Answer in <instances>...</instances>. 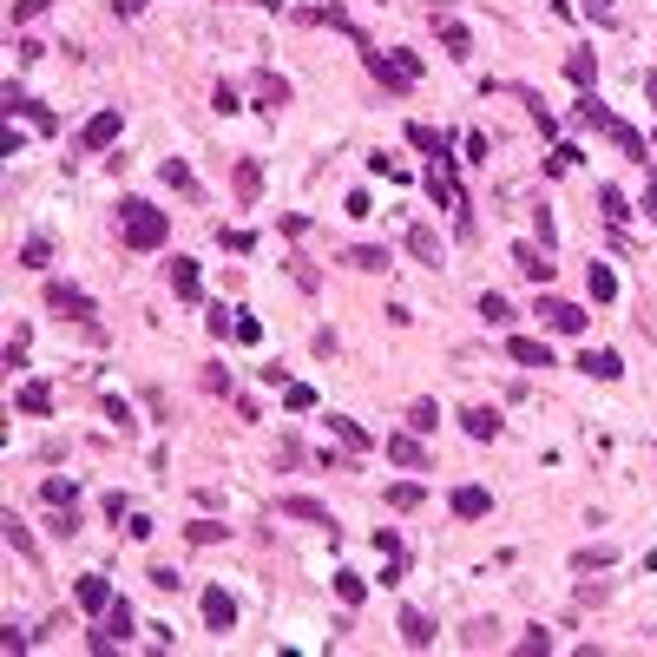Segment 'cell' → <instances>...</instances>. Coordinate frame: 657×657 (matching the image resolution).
<instances>
[{"label": "cell", "mask_w": 657, "mask_h": 657, "mask_svg": "<svg viewBox=\"0 0 657 657\" xmlns=\"http://www.w3.org/2000/svg\"><path fill=\"white\" fill-rule=\"evenodd\" d=\"M572 119H579V125H598V132H612V112H605V99H592V92H579Z\"/></svg>", "instance_id": "obj_22"}, {"label": "cell", "mask_w": 657, "mask_h": 657, "mask_svg": "<svg viewBox=\"0 0 657 657\" xmlns=\"http://www.w3.org/2000/svg\"><path fill=\"white\" fill-rule=\"evenodd\" d=\"M204 329H211V335H230L237 323H230V309H224V302H211V309H204Z\"/></svg>", "instance_id": "obj_45"}, {"label": "cell", "mask_w": 657, "mask_h": 657, "mask_svg": "<svg viewBox=\"0 0 657 657\" xmlns=\"http://www.w3.org/2000/svg\"><path fill=\"white\" fill-rule=\"evenodd\" d=\"M651 99H657V73H651Z\"/></svg>", "instance_id": "obj_57"}, {"label": "cell", "mask_w": 657, "mask_h": 657, "mask_svg": "<svg viewBox=\"0 0 657 657\" xmlns=\"http://www.w3.org/2000/svg\"><path fill=\"white\" fill-rule=\"evenodd\" d=\"M7 368H27V323H13L7 335Z\"/></svg>", "instance_id": "obj_41"}, {"label": "cell", "mask_w": 657, "mask_h": 657, "mask_svg": "<svg viewBox=\"0 0 657 657\" xmlns=\"http://www.w3.org/2000/svg\"><path fill=\"white\" fill-rule=\"evenodd\" d=\"M211 112H237V86H230V79L211 92Z\"/></svg>", "instance_id": "obj_49"}, {"label": "cell", "mask_w": 657, "mask_h": 657, "mask_svg": "<svg viewBox=\"0 0 657 657\" xmlns=\"http://www.w3.org/2000/svg\"><path fill=\"white\" fill-rule=\"evenodd\" d=\"M461 637H467V645H493V637H500V625H493V618H474V625H467Z\"/></svg>", "instance_id": "obj_42"}, {"label": "cell", "mask_w": 657, "mask_h": 657, "mask_svg": "<svg viewBox=\"0 0 657 657\" xmlns=\"http://www.w3.org/2000/svg\"><path fill=\"white\" fill-rule=\"evenodd\" d=\"M283 401H290V414H309L316 408V389H309V381H283Z\"/></svg>", "instance_id": "obj_35"}, {"label": "cell", "mask_w": 657, "mask_h": 657, "mask_svg": "<svg viewBox=\"0 0 657 657\" xmlns=\"http://www.w3.org/2000/svg\"><path fill=\"white\" fill-rule=\"evenodd\" d=\"M7 546L20 552V559H33V565H40V546H33V533L20 526V513H7Z\"/></svg>", "instance_id": "obj_28"}, {"label": "cell", "mask_w": 657, "mask_h": 657, "mask_svg": "<svg viewBox=\"0 0 657 657\" xmlns=\"http://www.w3.org/2000/svg\"><path fill=\"white\" fill-rule=\"evenodd\" d=\"M598 211L612 217V230H618V224H625V217H631V204H625V197H618V184H605V191H598Z\"/></svg>", "instance_id": "obj_34"}, {"label": "cell", "mask_w": 657, "mask_h": 657, "mask_svg": "<svg viewBox=\"0 0 657 657\" xmlns=\"http://www.w3.org/2000/svg\"><path fill=\"white\" fill-rule=\"evenodd\" d=\"M356 53H362V66H368L389 92H408L414 79H421V60H414V53H395V60H389V53H375V46H356Z\"/></svg>", "instance_id": "obj_2"}, {"label": "cell", "mask_w": 657, "mask_h": 657, "mask_svg": "<svg viewBox=\"0 0 657 657\" xmlns=\"http://www.w3.org/2000/svg\"><path fill=\"white\" fill-rule=\"evenodd\" d=\"M612 145L625 151V158H637V164H645V139H637V132H631L625 119H612Z\"/></svg>", "instance_id": "obj_31"}, {"label": "cell", "mask_w": 657, "mask_h": 657, "mask_svg": "<svg viewBox=\"0 0 657 657\" xmlns=\"http://www.w3.org/2000/svg\"><path fill=\"white\" fill-rule=\"evenodd\" d=\"M585 283H592V302H612V296H618V276H612V263H592V276H585Z\"/></svg>", "instance_id": "obj_32"}, {"label": "cell", "mask_w": 657, "mask_h": 657, "mask_svg": "<svg viewBox=\"0 0 657 657\" xmlns=\"http://www.w3.org/2000/svg\"><path fill=\"white\" fill-rule=\"evenodd\" d=\"M335 592H342L349 605H362V579H356V572H335Z\"/></svg>", "instance_id": "obj_47"}, {"label": "cell", "mask_w": 657, "mask_h": 657, "mask_svg": "<svg viewBox=\"0 0 657 657\" xmlns=\"http://www.w3.org/2000/svg\"><path fill=\"white\" fill-rule=\"evenodd\" d=\"M605 565H618V546H579L572 552V572H605Z\"/></svg>", "instance_id": "obj_21"}, {"label": "cell", "mask_w": 657, "mask_h": 657, "mask_svg": "<svg viewBox=\"0 0 657 657\" xmlns=\"http://www.w3.org/2000/svg\"><path fill=\"white\" fill-rule=\"evenodd\" d=\"M585 13H592V20H605V27L618 20V7H612V0H585Z\"/></svg>", "instance_id": "obj_55"}, {"label": "cell", "mask_w": 657, "mask_h": 657, "mask_svg": "<svg viewBox=\"0 0 657 657\" xmlns=\"http://www.w3.org/2000/svg\"><path fill=\"white\" fill-rule=\"evenodd\" d=\"M408 428H414V434H434V428H441V408H434V401L421 395L414 408H408Z\"/></svg>", "instance_id": "obj_30"}, {"label": "cell", "mask_w": 657, "mask_h": 657, "mask_svg": "<svg viewBox=\"0 0 657 657\" xmlns=\"http://www.w3.org/2000/svg\"><path fill=\"white\" fill-rule=\"evenodd\" d=\"M513 263H519V269H526V276H533V283H552V269H559V263H552V257H546V244H513Z\"/></svg>", "instance_id": "obj_10"}, {"label": "cell", "mask_w": 657, "mask_h": 657, "mask_svg": "<svg viewBox=\"0 0 657 657\" xmlns=\"http://www.w3.org/2000/svg\"><path fill=\"white\" fill-rule=\"evenodd\" d=\"M53 0H13V20H33V13H46Z\"/></svg>", "instance_id": "obj_54"}, {"label": "cell", "mask_w": 657, "mask_h": 657, "mask_svg": "<svg viewBox=\"0 0 657 657\" xmlns=\"http://www.w3.org/2000/svg\"><path fill=\"white\" fill-rule=\"evenodd\" d=\"M99 408H106V421H119V428H132V408H125L119 395H106V401H99Z\"/></svg>", "instance_id": "obj_50"}, {"label": "cell", "mask_w": 657, "mask_h": 657, "mask_svg": "<svg viewBox=\"0 0 657 657\" xmlns=\"http://www.w3.org/2000/svg\"><path fill=\"white\" fill-rule=\"evenodd\" d=\"M434 33L447 40V53H453V60H467V46H474V40H467V27H461V20H447V13H434Z\"/></svg>", "instance_id": "obj_24"}, {"label": "cell", "mask_w": 657, "mask_h": 657, "mask_svg": "<svg viewBox=\"0 0 657 657\" xmlns=\"http://www.w3.org/2000/svg\"><path fill=\"white\" fill-rule=\"evenodd\" d=\"M13 408L20 414H53V389H46V381H27V389L13 395Z\"/></svg>", "instance_id": "obj_19"}, {"label": "cell", "mask_w": 657, "mask_h": 657, "mask_svg": "<svg viewBox=\"0 0 657 657\" xmlns=\"http://www.w3.org/2000/svg\"><path fill=\"white\" fill-rule=\"evenodd\" d=\"M119 237L132 250H158L164 237H172V217H164L158 204H145V197H125L119 204Z\"/></svg>", "instance_id": "obj_1"}, {"label": "cell", "mask_w": 657, "mask_h": 657, "mask_svg": "<svg viewBox=\"0 0 657 657\" xmlns=\"http://www.w3.org/2000/svg\"><path fill=\"white\" fill-rule=\"evenodd\" d=\"M184 539H191V546H217V539H230V533L217 526V519H197V526H184Z\"/></svg>", "instance_id": "obj_36"}, {"label": "cell", "mask_w": 657, "mask_h": 657, "mask_svg": "<svg viewBox=\"0 0 657 657\" xmlns=\"http://www.w3.org/2000/svg\"><path fill=\"white\" fill-rule=\"evenodd\" d=\"M283 513H290V519H309V526H323V533H335V513L323 507V500H309V493H290V500H283Z\"/></svg>", "instance_id": "obj_9"}, {"label": "cell", "mask_w": 657, "mask_h": 657, "mask_svg": "<svg viewBox=\"0 0 657 657\" xmlns=\"http://www.w3.org/2000/svg\"><path fill=\"white\" fill-rule=\"evenodd\" d=\"M250 99H257V106H290V79H276V73H250Z\"/></svg>", "instance_id": "obj_14"}, {"label": "cell", "mask_w": 657, "mask_h": 657, "mask_svg": "<svg viewBox=\"0 0 657 657\" xmlns=\"http://www.w3.org/2000/svg\"><path fill=\"white\" fill-rule=\"evenodd\" d=\"M263 191V172L257 164H237V197H257Z\"/></svg>", "instance_id": "obj_44"}, {"label": "cell", "mask_w": 657, "mask_h": 657, "mask_svg": "<svg viewBox=\"0 0 657 657\" xmlns=\"http://www.w3.org/2000/svg\"><path fill=\"white\" fill-rule=\"evenodd\" d=\"M119 13H125V20H139V13H145V0H119Z\"/></svg>", "instance_id": "obj_56"}, {"label": "cell", "mask_w": 657, "mask_h": 657, "mask_svg": "<svg viewBox=\"0 0 657 657\" xmlns=\"http://www.w3.org/2000/svg\"><path fill=\"white\" fill-rule=\"evenodd\" d=\"M507 349H513V362H519V368H552V349H546V342H533V335H513Z\"/></svg>", "instance_id": "obj_17"}, {"label": "cell", "mask_w": 657, "mask_h": 657, "mask_svg": "<svg viewBox=\"0 0 657 657\" xmlns=\"http://www.w3.org/2000/svg\"><path fill=\"white\" fill-rule=\"evenodd\" d=\"M579 368H585L592 381H618V356H585Z\"/></svg>", "instance_id": "obj_37"}, {"label": "cell", "mask_w": 657, "mask_h": 657, "mask_svg": "<svg viewBox=\"0 0 657 657\" xmlns=\"http://www.w3.org/2000/svg\"><path fill=\"white\" fill-rule=\"evenodd\" d=\"M79 500V486L66 480V474H53V480H40V507H73Z\"/></svg>", "instance_id": "obj_23"}, {"label": "cell", "mask_w": 657, "mask_h": 657, "mask_svg": "<svg viewBox=\"0 0 657 657\" xmlns=\"http://www.w3.org/2000/svg\"><path fill=\"white\" fill-rule=\"evenodd\" d=\"M401 645H434V625H428V618H421V612H401Z\"/></svg>", "instance_id": "obj_26"}, {"label": "cell", "mask_w": 657, "mask_h": 657, "mask_svg": "<svg viewBox=\"0 0 657 657\" xmlns=\"http://www.w3.org/2000/svg\"><path fill=\"white\" fill-rule=\"evenodd\" d=\"M151 585H158V592H178V585H184V572H172V565H158V572H151Z\"/></svg>", "instance_id": "obj_51"}, {"label": "cell", "mask_w": 657, "mask_h": 657, "mask_svg": "<svg viewBox=\"0 0 657 657\" xmlns=\"http://www.w3.org/2000/svg\"><path fill=\"white\" fill-rule=\"evenodd\" d=\"M158 178L172 184V191H184V197H204V184H197V172H191L184 158H164V164H158Z\"/></svg>", "instance_id": "obj_16"}, {"label": "cell", "mask_w": 657, "mask_h": 657, "mask_svg": "<svg viewBox=\"0 0 657 657\" xmlns=\"http://www.w3.org/2000/svg\"><path fill=\"white\" fill-rule=\"evenodd\" d=\"M486 513H493L486 486H453V519H486Z\"/></svg>", "instance_id": "obj_12"}, {"label": "cell", "mask_w": 657, "mask_h": 657, "mask_svg": "<svg viewBox=\"0 0 657 657\" xmlns=\"http://www.w3.org/2000/svg\"><path fill=\"white\" fill-rule=\"evenodd\" d=\"M53 533L73 539V533H79V513H73V507H53Z\"/></svg>", "instance_id": "obj_46"}, {"label": "cell", "mask_w": 657, "mask_h": 657, "mask_svg": "<svg viewBox=\"0 0 657 657\" xmlns=\"http://www.w3.org/2000/svg\"><path fill=\"white\" fill-rule=\"evenodd\" d=\"M197 605H204V625H211V631H230V625H237V598H230L224 585H204V598H197Z\"/></svg>", "instance_id": "obj_5"}, {"label": "cell", "mask_w": 657, "mask_h": 657, "mask_svg": "<svg viewBox=\"0 0 657 657\" xmlns=\"http://www.w3.org/2000/svg\"><path fill=\"white\" fill-rule=\"evenodd\" d=\"M480 316H486V323H493V329H507V323H513V302L486 290V296H480Z\"/></svg>", "instance_id": "obj_33"}, {"label": "cell", "mask_w": 657, "mask_h": 657, "mask_svg": "<svg viewBox=\"0 0 657 657\" xmlns=\"http://www.w3.org/2000/svg\"><path fill=\"white\" fill-rule=\"evenodd\" d=\"M204 389H211V395H230V375H224V368H217V362L204 368Z\"/></svg>", "instance_id": "obj_52"}, {"label": "cell", "mask_w": 657, "mask_h": 657, "mask_svg": "<svg viewBox=\"0 0 657 657\" xmlns=\"http://www.w3.org/2000/svg\"><path fill=\"white\" fill-rule=\"evenodd\" d=\"M73 598H79V612H106V605H112V585H106V572H86Z\"/></svg>", "instance_id": "obj_15"}, {"label": "cell", "mask_w": 657, "mask_h": 657, "mask_svg": "<svg viewBox=\"0 0 657 657\" xmlns=\"http://www.w3.org/2000/svg\"><path fill=\"white\" fill-rule=\"evenodd\" d=\"M46 309H60L66 323H92V296L73 290V283H46Z\"/></svg>", "instance_id": "obj_4"}, {"label": "cell", "mask_w": 657, "mask_h": 657, "mask_svg": "<svg viewBox=\"0 0 657 657\" xmlns=\"http://www.w3.org/2000/svg\"><path fill=\"white\" fill-rule=\"evenodd\" d=\"M533 230H539V244H546V250L559 244V224H552V211H546V204H533Z\"/></svg>", "instance_id": "obj_40"}, {"label": "cell", "mask_w": 657, "mask_h": 657, "mask_svg": "<svg viewBox=\"0 0 657 657\" xmlns=\"http://www.w3.org/2000/svg\"><path fill=\"white\" fill-rule=\"evenodd\" d=\"M389 461H395V467H414V474L428 467V447H421V434H414V428H401L395 441H389Z\"/></svg>", "instance_id": "obj_11"}, {"label": "cell", "mask_w": 657, "mask_h": 657, "mask_svg": "<svg viewBox=\"0 0 657 657\" xmlns=\"http://www.w3.org/2000/svg\"><path fill=\"white\" fill-rule=\"evenodd\" d=\"M572 164H579V151H572V145H552V158H546V178H565Z\"/></svg>", "instance_id": "obj_39"}, {"label": "cell", "mask_w": 657, "mask_h": 657, "mask_svg": "<svg viewBox=\"0 0 657 657\" xmlns=\"http://www.w3.org/2000/svg\"><path fill=\"white\" fill-rule=\"evenodd\" d=\"M172 290H178L184 302L204 296V269H197V257H178V263H172Z\"/></svg>", "instance_id": "obj_13"}, {"label": "cell", "mask_w": 657, "mask_h": 657, "mask_svg": "<svg viewBox=\"0 0 657 657\" xmlns=\"http://www.w3.org/2000/svg\"><path fill=\"white\" fill-rule=\"evenodd\" d=\"M230 250V257H250V250H257V230H224V237H217Z\"/></svg>", "instance_id": "obj_38"}, {"label": "cell", "mask_w": 657, "mask_h": 657, "mask_svg": "<svg viewBox=\"0 0 657 657\" xmlns=\"http://www.w3.org/2000/svg\"><path fill=\"white\" fill-rule=\"evenodd\" d=\"M565 73H572V86H579V92H592V79H598V60L585 53V46H572V53H565Z\"/></svg>", "instance_id": "obj_18"}, {"label": "cell", "mask_w": 657, "mask_h": 657, "mask_svg": "<svg viewBox=\"0 0 657 657\" xmlns=\"http://www.w3.org/2000/svg\"><path fill=\"white\" fill-rule=\"evenodd\" d=\"M408 145H414V151H428L434 164H447V139H441L434 125H408Z\"/></svg>", "instance_id": "obj_20"}, {"label": "cell", "mask_w": 657, "mask_h": 657, "mask_svg": "<svg viewBox=\"0 0 657 657\" xmlns=\"http://www.w3.org/2000/svg\"><path fill=\"white\" fill-rule=\"evenodd\" d=\"M519 651H533V657L552 651V631H526V637H519Z\"/></svg>", "instance_id": "obj_53"}, {"label": "cell", "mask_w": 657, "mask_h": 657, "mask_svg": "<svg viewBox=\"0 0 657 657\" xmlns=\"http://www.w3.org/2000/svg\"><path fill=\"white\" fill-rule=\"evenodd\" d=\"M421 500H428V486H421V480H395L389 486V507H401V513H414Z\"/></svg>", "instance_id": "obj_27"}, {"label": "cell", "mask_w": 657, "mask_h": 657, "mask_svg": "<svg viewBox=\"0 0 657 657\" xmlns=\"http://www.w3.org/2000/svg\"><path fill=\"white\" fill-rule=\"evenodd\" d=\"M20 263H27V269H40V263H53V244H46V237H33V244L20 250Z\"/></svg>", "instance_id": "obj_43"}, {"label": "cell", "mask_w": 657, "mask_h": 657, "mask_svg": "<svg viewBox=\"0 0 657 657\" xmlns=\"http://www.w3.org/2000/svg\"><path fill=\"white\" fill-rule=\"evenodd\" d=\"M408 257H414V263H428V269H441L447 250H441V237H434L428 224H408Z\"/></svg>", "instance_id": "obj_8"}, {"label": "cell", "mask_w": 657, "mask_h": 657, "mask_svg": "<svg viewBox=\"0 0 657 657\" xmlns=\"http://www.w3.org/2000/svg\"><path fill=\"white\" fill-rule=\"evenodd\" d=\"M119 139V112H92L86 125H79V151H106Z\"/></svg>", "instance_id": "obj_6"}, {"label": "cell", "mask_w": 657, "mask_h": 657, "mask_svg": "<svg viewBox=\"0 0 657 657\" xmlns=\"http://www.w3.org/2000/svg\"><path fill=\"white\" fill-rule=\"evenodd\" d=\"M342 263H349V269H362V276H381V269H395V257H389L381 244H349V250H342Z\"/></svg>", "instance_id": "obj_7"}, {"label": "cell", "mask_w": 657, "mask_h": 657, "mask_svg": "<svg viewBox=\"0 0 657 657\" xmlns=\"http://www.w3.org/2000/svg\"><path fill=\"white\" fill-rule=\"evenodd\" d=\"M533 316H539L552 335H585V309H579V302H565V296H539Z\"/></svg>", "instance_id": "obj_3"}, {"label": "cell", "mask_w": 657, "mask_h": 657, "mask_svg": "<svg viewBox=\"0 0 657 657\" xmlns=\"http://www.w3.org/2000/svg\"><path fill=\"white\" fill-rule=\"evenodd\" d=\"M106 637H112V645H125V637H132V605H119V598L106 605Z\"/></svg>", "instance_id": "obj_29"}, {"label": "cell", "mask_w": 657, "mask_h": 657, "mask_svg": "<svg viewBox=\"0 0 657 657\" xmlns=\"http://www.w3.org/2000/svg\"><path fill=\"white\" fill-rule=\"evenodd\" d=\"M461 428L474 434V441H493V434H500V414H493V408H467V414H461Z\"/></svg>", "instance_id": "obj_25"}, {"label": "cell", "mask_w": 657, "mask_h": 657, "mask_svg": "<svg viewBox=\"0 0 657 657\" xmlns=\"http://www.w3.org/2000/svg\"><path fill=\"white\" fill-rule=\"evenodd\" d=\"M335 434H342V441H349V447H356V453L368 447V428H356V421H335Z\"/></svg>", "instance_id": "obj_48"}]
</instances>
